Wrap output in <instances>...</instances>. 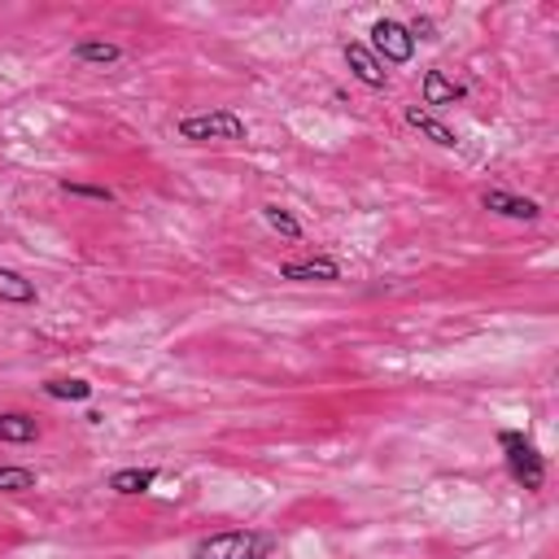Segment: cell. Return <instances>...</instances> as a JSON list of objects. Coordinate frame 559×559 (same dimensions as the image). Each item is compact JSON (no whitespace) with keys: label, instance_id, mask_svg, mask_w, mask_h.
I'll return each instance as SVG.
<instances>
[{"label":"cell","instance_id":"1","mask_svg":"<svg viewBox=\"0 0 559 559\" xmlns=\"http://www.w3.org/2000/svg\"><path fill=\"white\" fill-rule=\"evenodd\" d=\"M498 450H502V463L511 472V480L528 493H542L546 485V454L533 445V437H524L520 428H502L498 432Z\"/></svg>","mask_w":559,"mask_h":559},{"label":"cell","instance_id":"2","mask_svg":"<svg viewBox=\"0 0 559 559\" xmlns=\"http://www.w3.org/2000/svg\"><path fill=\"white\" fill-rule=\"evenodd\" d=\"M275 537L271 533H253V528H231V533H210L197 537L188 559H271Z\"/></svg>","mask_w":559,"mask_h":559},{"label":"cell","instance_id":"3","mask_svg":"<svg viewBox=\"0 0 559 559\" xmlns=\"http://www.w3.org/2000/svg\"><path fill=\"white\" fill-rule=\"evenodd\" d=\"M175 135L188 144H214V140H245L249 127L236 109H201V114H183L175 122Z\"/></svg>","mask_w":559,"mask_h":559},{"label":"cell","instance_id":"4","mask_svg":"<svg viewBox=\"0 0 559 559\" xmlns=\"http://www.w3.org/2000/svg\"><path fill=\"white\" fill-rule=\"evenodd\" d=\"M367 48L380 57V66H406L415 57V39H411L406 22H397V17H376Z\"/></svg>","mask_w":559,"mask_h":559},{"label":"cell","instance_id":"5","mask_svg":"<svg viewBox=\"0 0 559 559\" xmlns=\"http://www.w3.org/2000/svg\"><path fill=\"white\" fill-rule=\"evenodd\" d=\"M480 210H489L498 218H511V223H537L542 218V205L533 197H520V192H507V188H485Z\"/></svg>","mask_w":559,"mask_h":559},{"label":"cell","instance_id":"6","mask_svg":"<svg viewBox=\"0 0 559 559\" xmlns=\"http://www.w3.org/2000/svg\"><path fill=\"white\" fill-rule=\"evenodd\" d=\"M467 96V87L463 83H454L445 70H424V79H419V109H445V105H459Z\"/></svg>","mask_w":559,"mask_h":559},{"label":"cell","instance_id":"7","mask_svg":"<svg viewBox=\"0 0 559 559\" xmlns=\"http://www.w3.org/2000/svg\"><path fill=\"white\" fill-rule=\"evenodd\" d=\"M345 66H349V74L362 83V87H389V70L380 66V57L367 48V44H358V39H349L345 44Z\"/></svg>","mask_w":559,"mask_h":559},{"label":"cell","instance_id":"8","mask_svg":"<svg viewBox=\"0 0 559 559\" xmlns=\"http://www.w3.org/2000/svg\"><path fill=\"white\" fill-rule=\"evenodd\" d=\"M280 280H293V284H336V280H341V262H336V258L280 262Z\"/></svg>","mask_w":559,"mask_h":559},{"label":"cell","instance_id":"9","mask_svg":"<svg viewBox=\"0 0 559 559\" xmlns=\"http://www.w3.org/2000/svg\"><path fill=\"white\" fill-rule=\"evenodd\" d=\"M402 118H406V127H415L424 140H432L437 148H459V135H454L437 114H428V109H419V105H406Z\"/></svg>","mask_w":559,"mask_h":559},{"label":"cell","instance_id":"10","mask_svg":"<svg viewBox=\"0 0 559 559\" xmlns=\"http://www.w3.org/2000/svg\"><path fill=\"white\" fill-rule=\"evenodd\" d=\"M39 419L35 415H26V411H0V441L4 445H31V441H39Z\"/></svg>","mask_w":559,"mask_h":559},{"label":"cell","instance_id":"11","mask_svg":"<svg viewBox=\"0 0 559 559\" xmlns=\"http://www.w3.org/2000/svg\"><path fill=\"white\" fill-rule=\"evenodd\" d=\"M105 485L114 493H122V498H135V493H148L157 485V467H118Z\"/></svg>","mask_w":559,"mask_h":559},{"label":"cell","instance_id":"12","mask_svg":"<svg viewBox=\"0 0 559 559\" xmlns=\"http://www.w3.org/2000/svg\"><path fill=\"white\" fill-rule=\"evenodd\" d=\"M70 57L83 61V66H118L122 61V48L114 39H74Z\"/></svg>","mask_w":559,"mask_h":559},{"label":"cell","instance_id":"13","mask_svg":"<svg viewBox=\"0 0 559 559\" xmlns=\"http://www.w3.org/2000/svg\"><path fill=\"white\" fill-rule=\"evenodd\" d=\"M39 389H44L52 402H87V397L96 393V384L83 380V376H57V380H44Z\"/></svg>","mask_w":559,"mask_h":559},{"label":"cell","instance_id":"14","mask_svg":"<svg viewBox=\"0 0 559 559\" xmlns=\"http://www.w3.org/2000/svg\"><path fill=\"white\" fill-rule=\"evenodd\" d=\"M39 293H35V280H26L22 271H13V266H0V301H9V306H31Z\"/></svg>","mask_w":559,"mask_h":559},{"label":"cell","instance_id":"15","mask_svg":"<svg viewBox=\"0 0 559 559\" xmlns=\"http://www.w3.org/2000/svg\"><path fill=\"white\" fill-rule=\"evenodd\" d=\"M262 218H266V227H271V231H280L284 240H301V223H297L284 205H275V201H271V205H262Z\"/></svg>","mask_w":559,"mask_h":559},{"label":"cell","instance_id":"16","mask_svg":"<svg viewBox=\"0 0 559 559\" xmlns=\"http://www.w3.org/2000/svg\"><path fill=\"white\" fill-rule=\"evenodd\" d=\"M35 480L39 476L31 467H0V493H31Z\"/></svg>","mask_w":559,"mask_h":559},{"label":"cell","instance_id":"17","mask_svg":"<svg viewBox=\"0 0 559 559\" xmlns=\"http://www.w3.org/2000/svg\"><path fill=\"white\" fill-rule=\"evenodd\" d=\"M61 192H66V197H83V201H100V205H114V192H109V188H100V183L61 179Z\"/></svg>","mask_w":559,"mask_h":559},{"label":"cell","instance_id":"18","mask_svg":"<svg viewBox=\"0 0 559 559\" xmlns=\"http://www.w3.org/2000/svg\"><path fill=\"white\" fill-rule=\"evenodd\" d=\"M406 31H411L415 44H419V39H437V22H432L428 13H415V17L406 22Z\"/></svg>","mask_w":559,"mask_h":559}]
</instances>
